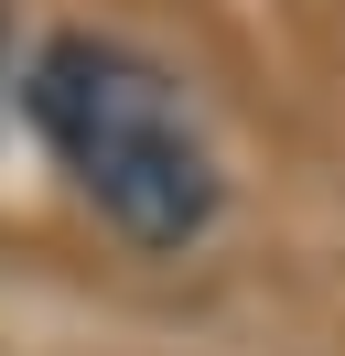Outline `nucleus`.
<instances>
[{"label":"nucleus","instance_id":"1","mask_svg":"<svg viewBox=\"0 0 345 356\" xmlns=\"http://www.w3.org/2000/svg\"><path fill=\"white\" fill-rule=\"evenodd\" d=\"M22 119L54 152V173L97 205V227H119L141 259H184L227 216V162L205 119L119 33H54L22 65Z\"/></svg>","mask_w":345,"mask_h":356},{"label":"nucleus","instance_id":"2","mask_svg":"<svg viewBox=\"0 0 345 356\" xmlns=\"http://www.w3.org/2000/svg\"><path fill=\"white\" fill-rule=\"evenodd\" d=\"M0 65H11V11H0Z\"/></svg>","mask_w":345,"mask_h":356}]
</instances>
